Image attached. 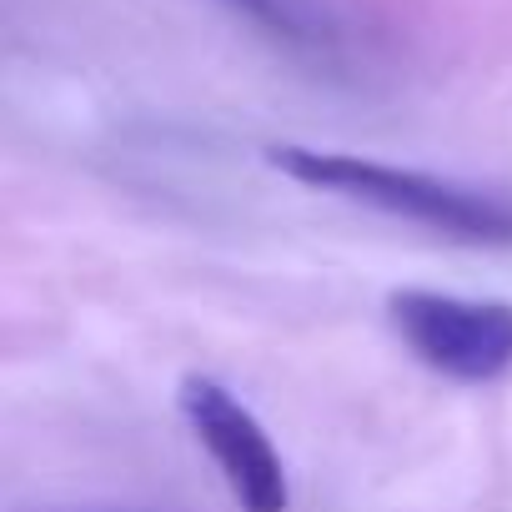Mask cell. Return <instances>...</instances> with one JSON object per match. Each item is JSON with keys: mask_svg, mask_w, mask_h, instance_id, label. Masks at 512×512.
I'll use <instances>...</instances> for the list:
<instances>
[{"mask_svg": "<svg viewBox=\"0 0 512 512\" xmlns=\"http://www.w3.org/2000/svg\"><path fill=\"white\" fill-rule=\"evenodd\" d=\"M226 6L251 21L262 36L292 46V51H332L337 46V26L317 0H226Z\"/></svg>", "mask_w": 512, "mask_h": 512, "instance_id": "4", "label": "cell"}, {"mask_svg": "<svg viewBox=\"0 0 512 512\" xmlns=\"http://www.w3.org/2000/svg\"><path fill=\"white\" fill-rule=\"evenodd\" d=\"M267 161L282 176H292L312 191L362 201L372 211L427 226L447 241L512 246V196L507 191L467 186V181L432 176V171H417V166H387V161L352 156V151H322V146H272Z\"/></svg>", "mask_w": 512, "mask_h": 512, "instance_id": "1", "label": "cell"}, {"mask_svg": "<svg viewBox=\"0 0 512 512\" xmlns=\"http://www.w3.org/2000/svg\"><path fill=\"white\" fill-rule=\"evenodd\" d=\"M181 417H186L191 437L206 447V457L216 462V472L241 512H287L292 507V482H287L282 452L272 447L267 427L251 417V407H241L221 382L186 377Z\"/></svg>", "mask_w": 512, "mask_h": 512, "instance_id": "3", "label": "cell"}, {"mask_svg": "<svg viewBox=\"0 0 512 512\" xmlns=\"http://www.w3.org/2000/svg\"><path fill=\"white\" fill-rule=\"evenodd\" d=\"M387 312L407 352L452 382L482 387L512 372V302L407 287L387 297Z\"/></svg>", "mask_w": 512, "mask_h": 512, "instance_id": "2", "label": "cell"}]
</instances>
